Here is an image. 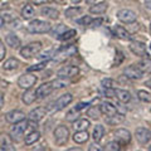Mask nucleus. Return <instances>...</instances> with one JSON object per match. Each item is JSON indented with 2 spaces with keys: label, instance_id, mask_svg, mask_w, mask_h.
<instances>
[{
  "label": "nucleus",
  "instance_id": "obj_1",
  "mask_svg": "<svg viewBox=\"0 0 151 151\" xmlns=\"http://www.w3.org/2000/svg\"><path fill=\"white\" fill-rule=\"evenodd\" d=\"M27 29L29 33H32V34H44V33L50 32L52 27L48 22L35 19V20H32L29 23V25L27 27Z\"/></svg>",
  "mask_w": 151,
  "mask_h": 151
},
{
  "label": "nucleus",
  "instance_id": "obj_2",
  "mask_svg": "<svg viewBox=\"0 0 151 151\" xmlns=\"http://www.w3.org/2000/svg\"><path fill=\"white\" fill-rule=\"evenodd\" d=\"M76 53H77V47H76L74 44L64 45V47H62V48H59L58 50L54 52L53 60H55V62H63V60L69 58V57L74 55Z\"/></svg>",
  "mask_w": 151,
  "mask_h": 151
},
{
  "label": "nucleus",
  "instance_id": "obj_3",
  "mask_svg": "<svg viewBox=\"0 0 151 151\" xmlns=\"http://www.w3.org/2000/svg\"><path fill=\"white\" fill-rule=\"evenodd\" d=\"M42 50V43L39 42H34V43H29L24 45L23 48H20V55L23 58H33L39 54V52Z\"/></svg>",
  "mask_w": 151,
  "mask_h": 151
},
{
  "label": "nucleus",
  "instance_id": "obj_4",
  "mask_svg": "<svg viewBox=\"0 0 151 151\" xmlns=\"http://www.w3.org/2000/svg\"><path fill=\"white\" fill-rule=\"evenodd\" d=\"M28 127H29V121H27V120H23V121H19V122H17V124H14V126L10 129L12 139L19 141Z\"/></svg>",
  "mask_w": 151,
  "mask_h": 151
},
{
  "label": "nucleus",
  "instance_id": "obj_5",
  "mask_svg": "<svg viewBox=\"0 0 151 151\" xmlns=\"http://www.w3.org/2000/svg\"><path fill=\"white\" fill-rule=\"evenodd\" d=\"M68 137H69V130L65 126L60 125L54 130V140L58 146L64 145L68 141Z\"/></svg>",
  "mask_w": 151,
  "mask_h": 151
},
{
  "label": "nucleus",
  "instance_id": "obj_6",
  "mask_svg": "<svg viewBox=\"0 0 151 151\" xmlns=\"http://www.w3.org/2000/svg\"><path fill=\"white\" fill-rule=\"evenodd\" d=\"M38 78L35 74H32L30 72H28L25 74H23L19 77L18 79V86L23 88V89H28V88H32L34 84L37 83Z\"/></svg>",
  "mask_w": 151,
  "mask_h": 151
},
{
  "label": "nucleus",
  "instance_id": "obj_7",
  "mask_svg": "<svg viewBox=\"0 0 151 151\" xmlns=\"http://www.w3.org/2000/svg\"><path fill=\"white\" fill-rule=\"evenodd\" d=\"M117 18H119L120 22L125 23V24H132V23L136 22V14L130 9H121L117 13Z\"/></svg>",
  "mask_w": 151,
  "mask_h": 151
},
{
  "label": "nucleus",
  "instance_id": "obj_8",
  "mask_svg": "<svg viewBox=\"0 0 151 151\" xmlns=\"http://www.w3.org/2000/svg\"><path fill=\"white\" fill-rule=\"evenodd\" d=\"M78 72H79V69L76 65H64V67H62L57 72V76L62 78H72L74 76H77Z\"/></svg>",
  "mask_w": 151,
  "mask_h": 151
},
{
  "label": "nucleus",
  "instance_id": "obj_9",
  "mask_svg": "<svg viewBox=\"0 0 151 151\" xmlns=\"http://www.w3.org/2000/svg\"><path fill=\"white\" fill-rule=\"evenodd\" d=\"M124 73H125V77L130 79H140L142 77V70L139 68L137 64H131L129 67H126Z\"/></svg>",
  "mask_w": 151,
  "mask_h": 151
},
{
  "label": "nucleus",
  "instance_id": "obj_10",
  "mask_svg": "<svg viewBox=\"0 0 151 151\" xmlns=\"http://www.w3.org/2000/svg\"><path fill=\"white\" fill-rule=\"evenodd\" d=\"M113 136H115V140L119 141L121 145H127L131 141V134L129 130L126 129H119L113 132Z\"/></svg>",
  "mask_w": 151,
  "mask_h": 151
},
{
  "label": "nucleus",
  "instance_id": "obj_11",
  "mask_svg": "<svg viewBox=\"0 0 151 151\" xmlns=\"http://www.w3.org/2000/svg\"><path fill=\"white\" fill-rule=\"evenodd\" d=\"M73 101V96L70 93H65L62 94L60 97H58L54 102V110L55 111H59V110H63L64 107H67L70 102Z\"/></svg>",
  "mask_w": 151,
  "mask_h": 151
},
{
  "label": "nucleus",
  "instance_id": "obj_12",
  "mask_svg": "<svg viewBox=\"0 0 151 151\" xmlns=\"http://www.w3.org/2000/svg\"><path fill=\"white\" fill-rule=\"evenodd\" d=\"M130 50L137 57H146L147 52H146V44L142 42H132L130 44Z\"/></svg>",
  "mask_w": 151,
  "mask_h": 151
},
{
  "label": "nucleus",
  "instance_id": "obj_13",
  "mask_svg": "<svg viewBox=\"0 0 151 151\" xmlns=\"http://www.w3.org/2000/svg\"><path fill=\"white\" fill-rule=\"evenodd\" d=\"M135 136H136V140L142 145L147 144L151 140V132L147 129H145V127H139V129H136Z\"/></svg>",
  "mask_w": 151,
  "mask_h": 151
},
{
  "label": "nucleus",
  "instance_id": "obj_14",
  "mask_svg": "<svg viewBox=\"0 0 151 151\" xmlns=\"http://www.w3.org/2000/svg\"><path fill=\"white\" fill-rule=\"evenodd\" d=\"M5 120L9 122V124H17L19 121H23L25 120V113L19 111V110H13L10 112H8L5 115Z\"/></svg>",
  "mask_w": 151,
  "mask_h": 151
},
{
  "label": "nucleus",
  "instance_id": "obj_15",
  "mask_svg": "<svg viewBox=\"0 0 151 151\" xmlns=\"http://www.w3.org/2000/svg\"><path fill=\"white\" fill-rule=\"evenodd\" d=\"M54 91V87H53V83L52 82H45L43 83L42 86H39L37 88V96L38 98H45L47 96Z\"/></svg>",
  "mask_w": 151,
  "mask_h": 151
},
{
  "label": "nucleus",
  "instance_id": "obj_16",
  "mask_svg": "<svg viewBox=\"0 0 151 151\" xmlns=\"http://www.w3.org/2000/svg\"><path fill=\"white\" fill-rule=\"evenodd\" d=\"M0 150H5V151H14L15 150V147L13 146L12 136H8V135L0 136Z\"/></svg>",
  "mask_w": 151,
  "mask_h": 151
},
{
  "label": "nucleus",
  "instance_id": "obj_17",
  "mask_svg": "<svg viewBox=\"0 0 151 151\" xmlns=\"http://www.w3.org/2000/svg\"><path fill=\"white\" fill-rule=\"evenodd\" d=\"M38 98L37 96V91H34V89L32 88H28L27 91L23 93L22 96V101L25 103V105H32V103H34V101Z\"/></svg>",
  "mask_w": 151,
  "mask_h": 151
},
{
  "label": "nucleus",
  "instance_id": "obj_18",
  "mask_svg": "<svg viewBox=\"0 0 151 151\" xmlns=\"http://www.w3.org/2000/svg\"><path fill=\"white\" fill-rule=\"evenodd\" d=\"M45 113H47V110L44 107H37L29 112L28 117H29V120H33V121H40L45 116Z\"/></svg>",
  "mask_w": 151,
  "mask_h": 151
},
{
  "label": "nucleus",
  "instance_id": "obj_19",
  "mask_svg": "<svg viewBox=\"0 0 151 151\" xmlns=\"http://www.w3.org/2000/svg\"><path fill=\"white\" fill-rule=\"evenodd\" d=\"M115 97L119 100L121 103H127L131 101V93L126 89H120V88H116L115 89Z\"/></svg>",
  "mask_w": 151,
  "mask_h": 151
},
{
  "label": "nucleus",
  "instance_id": "obj_20",
  "mask_svg": "<svg viewBox=\"0 0 151 151\" xmlns=\"http://www.w3.org/2000/svg\"><path fill=\"white\" fill-rule=\"evenodd\" d=\"M113 32H115V35L119 37L120 39H124V40H131L132 39V35L130 34V32H127L124 27L121 25H116L113 28Z\"/></svg>",
  "mask_w": 151,
  "mask_h": 151
},
{
  "label": "nucleus",
  "instance_id": "obj_21",
  "mask_svg": "<svg viewBox=\"0 0 151 151\" xmlns=\"http://www.w3.org/2000/svg\"><path fill=\"white\" fill-rule=\"evenodd\" d=\"M89 139V135L86 130H79V131H76L74 135H73V141L77 144H84L87 142Z\"/></svg>",
  "mask_w": 151,
  "mask_h": 151
},
{
  "label": "nucleus",
  "instance_id": "obj_22",
  "mask_svg": "<svg viewBox=\"0 0 151 151\" xmlns=\"http://www.w3.org/2000/svg\"><path fill=\"white\" fill-rule=\"evenodd\" d=\"M100 108H101V112L103 113V115H106L107 117L115 115V113H117L116 106H113L112 103H110V102H102Z\"/></svg>",
  "mask_w": 151,
  "mask_h": 151
},
{
  "label": "nucleus",
  "instance_id": "obj_23",
  "mask_svg": "<svg viewBox=\"0 0 151 151\" xmlns=\"http://www.w3.org/2000/svg\"><path fill=\"white\" fill-rule=\"evenodd\" d=\"M5 43L8 45H10L12 48H19L20 47V39L15 35V34H13V33H10V34H8L5 37Z\"/></svg>",
  "mask_w": 151,
  "mask_h": 151
},
{
  "label": "nucleus",
  "instance_id": "obj_24",
  "mask_svg": "<svg viewBox=\"0 0 151 151\" xmlns=\"http://www.w3.org/2000/svg\"><path fill=\"white\" fill-rule=\"evenodd\" d=\"M40 14L43 17H47V18H50V19H57L59 15V12L57 10L54 8H49V6H45V8H42L40 10Z\"/></svg>",
  "mask_w": 151,
  "mask_h": 151
},
{
  "label": "nucleus",
  "instance_id": "obj_25",
  "mask_svg": "<svg viewBox=\"0 0 151 151\" xmlns=\"http://www.w3.org/2000/svg\"><path fill=\"white\" fill-rule=\"evenodd\" d=\"M125 121V116L124 113H115L112 116H108L106 119V122L108 125H119L121 122Z\"/></svg>",
  "mask_w": 151,
  "mask_h": 151
},
{
  "label": "nucleus",
  "instance_id": "obj_26",
  "mask_svg": "<svg viewBox=\"0 0 151 151\" xmlns=\"http://www.w3.org/2000/svg\"><path fill=\"white\" fill-rule=\"evenodd\" d=\"M91 126V122L87 119H78L74 121V130L79 131V130H87Z\"/></svg>",
  "mask_w": 151,
  "mask_h": 151
},
{
  "label": "nucleus",
  "instance_id": "obj_27",
  "mask_svg": "<svg viewBox=\"0 0 151 151\" xmlns=\"http://www.w3.org/2000/svg\"><path fill=\"white\" fill-rule=\"evenodd\" d=\"M142 73H151V58H144L137 63Z\"/></svg>",
  "mask_w": 151,
  "mask_h": 151
},
{
  "label": "nucleus",
  "instance_id": "obj_28",
  "mask_svg": "<svg viewBox=\"0 0 151 151\" xmlns=\"http://www.w3.org/2000/svg\"><path fill=\"white\" fill-rule=\"evenodd\" d=\"M107 3L102 1V3H98L96 4V5H92L91 8H89V12H91L92 14H102L105 13L107 10Z\"/></svg>",
  "mask_w": 151,
  "mask_h": 151
},
{
  "label": "nucleus",
  "instance_id": "obj_29",
  "mask_svg": "<svg viewBox=\"0 0 151 151\" xmlns=\"http://www.w3.org/2000/svg\"><path fill=\"white\" fill-rule=\"evenodd\" d=\"M19 67V60L15 58H9L8 60H5V63L3 65L4 70H14Z\"/></svg>",
  "mask_w": 151,
  "mask_h": 151
},
{
  "label": "nucleus",
  "instance_id": "obj_30",
  "mask_svg": "<svg viewBox=\"0 0 151 151\" xmlns=\"http://www.w3.org/2000/svg\"><path fill=\"white\" fill-rule=\"evenodd\" d=\"M103 135H105V127L102 125H97L93 130V140L96 141V142H100L103 137Z\"/></svg>",
  "mask_w": 151,
  "mask_h": 151
},
{
  "label": "nucleus",
  "instance_id": "obj_31",
  "mask_svg": "<svg viewBox=\"0 0 151 151\" xmlns=\"http://www.w3.org/2000/svg\"><path fill=\"white\" fill-rule=\"evenodd\" d=\"M39 139H40V134L34 130V131H32L30 134H28L25 136V144L27 145H33V144H35Z\"/></svg>",
  "mask_w": 151,
  "mask_h": 151
},
{
  "label": "nucleus",
  "instance_id": "obj_32",
  "mask_svg": "<svg viewBox=\"0 0 151 151\" xmlns=\"http://www.w3.org/2000/svg\"><path fill=\"white\" fill-rule=\"evenodd\" d=\"M53 87L54 89H59V88H64L67 87L68 84L70 83V81H68V78H62V77H58L57 79H54L53 82Z\"/></svg>",
  "mask_w": 151,
  "mask_h": 151
},
{
  "label": "nucleus",
  "instance_id": "obj_33",
  "mask_svg": "<svg viewBox=\"0 0 151 151\" xmlns=\"http://www.w3.org/2000/svg\"><path fill=\"white\" fill-rule=\"evenodd\" d=\"M87 116L88 117H91V119H94V120H97V119H100V116H101V108L100 107H96V106H92V107H89L88 110H87Z\"/></svg>",
  "mask_w": 151,
  "mask_h": 151
},
{
  "label": "nucleus",
  "instance_id": "obj_34",
  "mask_svg": "<svg viewBox=\"0 0 151 151\" xmlns=\"http://www.w3.org/2000/svg\"><path fill=\"white\" fill-rule=\"evenodd\" d=\"M33 15H34V8L29 5V4H27L22 10V17L24 19H30V18H33Z\"/></svg>",
  "mask_w": 151,
  "mask_h": 151
},
{
  "label": "nucleus",
  "instance_id": "obj_35",
  "mask_svg": "<svg viewBox=\"0 0 151 151\" xmlns=\"http://www.w3.org/2000/svg\"><path fill=\"white\" fill-rule=\"evenodd\" d=\"M77 34V32H76L74 29H67L65 32H63L60 35H58L57 38H58L59 40H68V39H72V38Z\"/></svg>",
  "mask_w": 151,
  "mask_h": 151
},
{
  "label": "nucleus",
  "instance_id": "obj_36",
  "mask_svg": "<svg viewBox=\"0 0 151 151\" xmlns=\"http://www.w3.org/2000/svg\"><path fill=\"white\" fill-rule=\"evenodd\" d=\"M78 117H79V111L73 108V110L68 111V113L65 115V120L68 122H74L76 120H78Z\"/></svg>",
  "mask_w": 151,
  "mask_h": 151
},
{
  "label": "nucleus",
  "instance_id": "obj_37",
  "mask_svg": "<svg viewBox=\"0 0 151 151\" xmlns=\"http://www.w3.org/2000/svg\"><path fill=\"white\" fill-rule=\"evenodd\" d=\"M81 13H82V9L81 8H76V6L68 8L67 10L64 12V14H65V17H67V18H73L76 15H79Z\"/></svg>",
  "mask_w": 151,
  "mask_h": 151
},
{
  "label": "nucleus",
  "instance_id": "obj_38",
  "mask_svg": "<svg viewBox=\"0 0 151 151\" xmlns=\"http://www.w3.org/2000/svg\"><path fill=\"white\" fill-rule=\"evenodd\" d=\"M137 97H139V100L142 101V102H150L151 101V94L149 92L144 91V89H141V91L137 92Z\"/></svg>",
  "mask_w": 151,
  "mask_h": 151
},
{
  "label": "nucleus",
  "instance_id": "obj_39",
  "mask_svg": "<svg viewBox=\"0 0 151 151\" xmlns=\"http://www.w3.org/2000/svg\"><path fill=\"white\" fill-rule=\"evenodd\" d=\"M120 146L121 144L119 142V141H110L107 145H106V150L107 151H119L120 150Z\"/></svg>",
  "mask_w": 151,
  "mask_h": 151
},
{
  "label": "nucleus",
  "instance_id": "obj_40",
  "mask_svg": "<svg viewBox=\"0 0 151 151\" xmlns=\"http://www.w3.org/2000/svg\"><path fill=\"white\" fill-rule=\"evenodd\" d=\"M45 62H40V63H38V64H34V65H32V67L28 68V72H37V70H42V69H44L45 68Z\"/></svg>",
  "mask_w": 151,
  "mask_h": 151
},
{
  "label": "nucleus",
  "instance_id": "obj_41",
  "mask_svg": "<svg viewBox=\"0 0 151 151\" xmlns=\"http://www.w3.org/2000/svg\"><path fill=\"white\" fill-rule=\"evenodd\" d=\"M65 30H67V28H65L63 24H58L55 29L53 30V35H54V37H58V35H60V34H62L63 32H65Z\"/></svg>",
  "mask_w": 151,
  "mask_h": 151
},
{
  "label": "nucleus",
  "instance_id": "obj_42",
  "mask_svg": "<svg viewBox=\"0 0 151 151\" xmlns=\"http://www.w3.org/2000/svg\"><path fill=\"white\" fill-rule=\"evenodd\" d=\"M91 22H92V18L91 17H83L82 19H78L77 23L78 24H81V25H89L91 24Z\"/></svg>",
  "mask_w": 151,
  "mask_h": 151
},
{
  "label": "nucleus",
  "instance_id": "obj_43",
  "mask_svg": "<svg viewBox=\"0 0 151 151\" xmlns=\"http://www.w3.org/2000/svg\"><path fill=\"white\" fill-rule=\"evenodd\" d=\"M101 86H102L103 88H112V86H113V79H111V78L102 79Z\"/></svg>",
  "mask_w": 151,
  "mask_h": 151
},
{
  "label": "nucleus",
  "instance_id": "obj_44",
  "mask_svg": "<svg viewBox=\"0 0 151 151\" xmlns=\"http://www.w3.org/2000/svg\"><path fill=\"white\" fill-rule=\"evenodd\" d=\"M6 54V49H5V45H4V43L1 40H0V62L4 59V57H5Z\"/></svg>",
  "mask_w": 151,
  "mask_h": 151
},
{
  "label": "nucleus",
  "instance_id": "obj_45",
  "mask_svg": "<svg viewBox=\"0 0 151 151\" xmlns=\"http://www.w3.org/2000/svg\"><path fill=\"white\" fill-rule=\"evenodd\" d=\"M102 23H103V19H102V18H97V19H94V20H92L89 25L93 27V28H96V27H100Z\"/></svg>",
  "mask_w": 151,
  "mask_h": 151
},
{
  "label": "nucleus",
  "instance_id": "obj_46",
  "mask_svg": "<svg viewBox=\"0 0 151 151\" xmlns=\"http://www.w3.org/2000/svg\"><path fill=\"white\" fill-rule=\"evenodd\" d=\"M105 97H115V89L105 88Z\"/></svg>",
  "mask_w": 151,
  "mask_h": 151
},
{
  "label": "nucleus",
  "instance_id": "obj_47",
  "mask_svg": "<svg viewBox=\"0 0 151 151\" xmlns=\"http://www.w3.org/2000/svg\"><path fill=\"white\" fill-rule=\"evenodd\" d=\"M89 151H101L102 149L98 146L97 144H92V145H89V147H88Z\"/></svg>",
  "mask_w": 151,
  "mask_h": 151
},
{
  "label": "nucleus",
  "instance_id": "obj_48",
  "mask_svg": "<svg viewBox=\"0 0 151 151\" xmlns=\"http://www.w3.org/2000/svg\"><path fill=\"white\" fill-rule=\"evenodd\" d=\"M35 5H43V4H47V3H50L52 0H32Z\"/></svg>",
  "mask_w": 151,
  "mask_h": 151
},
{
  "label": "nucleus",
  "instance_id": "obj_49",
  "mask_svg": "<svg viewBox=\"0 0 151 151\" xmlns=\"http://www.w3.org/2000/svg\"><path fill=\"white\" fill-rule=\"evenodd\" d=\"M88 106V103H83V102H81V103H78L77 106H76L74 108L76 110H78V111H81V110H83V108H86Z\"/></svg>",
  "mask_w": 151,
  "mask_h": 151
},
{
  "label": "nucleus",
  "instance_id": "obj_50",
  "mask_svg": "<svg viewBox=\"0 0 151 151\" xmlns=\"http://www.w3.org/2000/svg\"><path fill=\"white\" fill-rule=\"evenodd\" d=\"M37 57H39L40 59H45V60H48V59L50 58L49 53H44V54H42V55H37Z\"/></svg>",
  "mask_w": 151,
  "mask_h": 151
},
{
  "label": "nucleus",
  "instance_id": "obj_51",
  "mask_svg": "<svg viewBox=\"0 0 151 151\" xmlns=\"http://www.w3.org/2000/svg\"><path fill=\"white\" fill-rule=\"evenodd\" d=\"M144 3H145V6L151 10V0H144Z\"/></svg>",
  "mask_w": 151,
  "mask_h": 151
},
{
  "label": "nucleus",
  "instance_id": "obj_52",
  "mask_svg": "<svg viewBox=\"0 0 151 151\" xmlns=\"http://www.w3.org/2000/svg\"><path fill=\"white\" fill-rule=\"evenodd\" d=\"M4 23H5V19H4V17L0 14V29L4 27Z\"/></svg>",
  "mask_w": 151,
  "mask_h": 151
},
{
  "label": "nucleus",
  "instance_id": "obj_53",
  "mask_svg": "<svg viewBox=\"0 0 151 151\" xmlns=\"http://www.w3.org/2000/svg\"><path fill=\"white\" fill-rule=\"evenodd\" d=\"M3 106H4V96L3 94H0V110L3 108Z\"/></svg>",
  "mask_w": 151,
  "mask_h": 151
},
{
  "label": "nucleus",
  "instance_id": "obj_54",
  "mask_svg": "<svg viewBox=\"0 0 151 151\" xmlns=\"http://www.w3.org/2000/svg\"><path fill=\"white\" fill-rule=\"evenodd\" d=\"M96 1H97V0H86V3H87V4H94Z\"/></svg>",
  "mask_w": 151,
  "mask_h": 151
},
{
  "label": "nucleus",
  "instance_id": "obj_55",
  "mask_svg": "<svg viewBox=\"0 0 151 151\" xmlns=\"http://www.w3.org/2000/svg\"><path fill=\"white\" fill-rule=\"evenodd\" d=\"M70 1H72L73 4H78V3H81L82 0H70Z\"/></svg>",
  "mask_w": 151,
  "mask_h": 151
},
{
  "label": "nucleus",
  "instance_id": "obj_56",
  "mask_svg": "<svg viewBox=\"0 0 151 151\" xmlns=\"http://www.w3.org/2000/svg\"><path fill=\"white\" fill-rule=\"evenodd\" d=\"M149 151H151V146H149Z\"/></svg>",
  "mask_w": 151,
  "mask_h": 151
},
{
  "label": "nucleus",
  "instance_id": "obj_57",
  "mask_svg": "<svg viewBox=\"0 0 151 151\" xmlns=\"http://www.w3.org/2000/svg\"><path fill=\"white\" fill-rule=\"evenodd\" d=\"M150 33H151V25H150Z\"/></svg>",
  "mask_w": 151,
  "mask_h": 151
},
{
  "label": "nucleus",
  "instance_id": "obj_58",
  "mask_svg": "<svg viewBox=\"0 0 151 151\" xmlns=\"http://www.w3.org/2000/svg\"><path fill=\"white\" fill-rule=\"evenodd\" d=\"M150 48H151V45H150Z\"/></svg>",
  "mask_w": 151,
  "mask_h": 151
}]
</instances>
